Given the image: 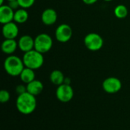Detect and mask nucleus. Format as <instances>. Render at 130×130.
<instances>
[{"label":"nucleus","mask_w":130,"mask_h":130,"mask_svg":"<svg viewBox=\"0 0 130 130\" xmlns=\"http://www.w3.org/2000/svg\"><path fill=\"white\" fill-rule=\"evenodd\" d=\"M19 76H20L21 82L26 85H27L28 83L35 80L34 70L31 69L30 68H27V67H24V69H23V71L21 72V73Z\"/></svg>","instance_id":"nucleus-16"},{"label":"nucleus","mask_w":130,"mask_h":130,"mask_svg":"<svg viewBox=\"0 0 130 130\" xmlns=\"http://www.w3.org/2000/svg\"><path fill=\"white\" fill-rule=\"evenodd\" d=\"M114 14L119 19H123L128 15V8L124 5H118L114 8Z\"/></svg>","instance_id":"nucleus-18"},{"label":"nucleus","mask_w":130,"mask_h":130,"mask_svg":"<svg viewBox=\"0 0 130 130\" xmlns=\"http://www.w3.org/2000/svg\"><path fill=\"white\" fill-rule=\"evenodd\" d=\"M104 1H105V2H112L113 0H104Z\"/></svg>","instance_id":"nucleus-25"},{"label":"nucleus","mask_w":130,"mask_h":130,"mask_svg":"<svg viewBox=\"0 0 130 130\" xmlns=\"http://www.w3.org/2000/svg\"><path fill=\"white\" fill-rule=\"evenodd\" d=\"M13 10H17L20 8V5H19V3L18 2V0H13V1H10L8 2V4Z\"/></svg>","instance_id":"nucleus-22"},{"label":"nucleus","mask_w":130,"mask_h":130,"mask_svg":"<svg viewBox=\"0 0 130 130\" xmlns=\"http://www.w3.org/2000/svg\"><path fill=\"white\" fill-rule=\"evenodd\" d=\"M22 59L25 67L34 70L41 68L44 62L43 55L36 50L24 53Z\"/></svg>","instance_id":"nucleus-3"},{"label":"nucleus","mask_w":130,"mask_h":130,"mask_svg":"<svg viewBox=\"0 0 130 130\" xmlns=\"http://www.w3.org/2000/svg\"><path fill=\"white\" fill-rule=\"evenodd\" d=\"M29 18V14L25 8H19L14 11V21L17 24H24L25 23Z\"/></svg>","instance_id":"nucleus-15"},{"label":"nucleus","mask_w":130,"mask_h":130,"mask_svg":"<svg viewBox=\"0 0 130 130\" xmlns=\"http://www.w3.org/2000/svg\"><path fill=\"white\" fill-rule=\"evenodd\" d=\"M84 44L88 50L96 52L103 47L104 39L97 33H89L84 38Z\"/></svg>","instance_id":"nucleus-5"},{"label":"nucleus","mask_w":130,"mask_h":130,"mask_svg":"<svg viewBox=\"0 0 130 130\" xmlns=\"http://www.w3.org/2000/svg\"><path fill=\"white\" fill-rule=\"evenodd\" d=\"M102 88L108 94H116L121 90L122 82L116 77H109L103 82Z\"/></svg>","instance_id":"nucleus-8"},{"label":"nucleus","mask_w":130,"mask_h":130,"mask_svg":"<svg viewBox=\"0 0 130 130\" xmlns=\"http://www.w3.org/2000/svg\"><path fill=\"white\" fill-rule=\"evenodd\" d=\"M72 34V29L67 24H62L59 25L55 31V37L56 40L60 43H67L69 41Z\"/></svg>","instance_id":"nucleus-7"},{"label":"nucleus","mask_w":130,"mask_h":130,"mask_svg":"<svg viewBox=\"0 0 130 130\" xmlns=\"http://www.w3.org/2000/svg\"><path fill=\"white\" fill-rule=\"evenodd\" d=\"M57 18V12L53 8H46L41 14V21L46 26H51L54 24L56 22Z\"/></svg>","instance_id":"nucleus-12"},{"label":"nucleus","mask_w":130,"mask_h":130,"mask_svg":"<svg viewBox=\"0 0 130 130\" xmlns=\"http://www.w3.org/2000/svg\"><path fill=\"white\" fill-rule=\"evenodd\" d=\"M20 8H29L30 7H32L35 2V0H18Z\"/></svg>","instance_id":"nucleus-19"},{"label":"nucleus","mask_w":130,"mask_h":130,"mask_svg":"<svg viewBox=\"0 0 130 130\" xmlns=\"http://www.w3.org/2000/svg\"><path fill=\"white\" fill-rule=\"evenodd\" d=\"M53 44V38L46 33L40 34L34 38V50L42 54L49 52L52 49Z\"/></svg>","instance_id":"nucleus-4"},{"label":"nucleus","mask_w":130,"mask_h":130,"mask_svg":"<svg viewBox=\"0 0 130 130\" xmlns=\"http://www.w3.org/2000/svg\"><path fill=\"white\" fill-rule=\"evenodd\" d=\"M6 1H8V2H10V1H13V0H6Z\"/></svg>","instance_id":"nucleus-26"},{"label":"nucleus","mask_w":130,"mask_h":130,"mask_svg":"<svg viewBox=\"0 0 130 130\" xmlns=\"http://www.w3.org/2000/svg\"><path fill=\"white\" fill-rule=\"evenodd\" d=\"M23 59L14 55H9L4 61V69L11 76H19L24 69Z\"/></svg>","instance_id":"nucleus-2"},{"label":"nucleus","mask_w":130,"mask_h":130,"mask_svg":"<svg viewBox=\"0 0 130 130\" xmlns=\"http://www.w3.org/2000/svg\"><path fill=\"white\" fill-rule=\"evenodd\" d=\"M10 100V94L6 90H2L0 91V102L2 104L8 102Z\"/></svg>","instance_id":"nucleus-20"},{"label":"nucleus","mask_w":130,"mask_h":130,"mask_svg":"<svg viewBox=\"0 0 130 130\" xmlns=\"http://www.w3.org/2000/svg\"><path fill=\"white\" fill-rule=\"evenodd\" d=\"M27 91L34 96H37L41 94L43 90V85L40 80H34L27 85Z\"/></svg>","instance_id":"nucleus-14"},{"label":"nucleus","mask_w":130,"mask_h":130,"mask_svg":"<svg viewBox=\"0 0 130 130\" xmlns=\"http://www.w3.org/2000/svg\"><path fill=\"white\" fill-rule=\"evenodd\" d=\"M18 44L20 50L24 53L34 50V39L30 35L21 36L18 41Z\"/></svg>","instance_id":"nucleus-11"},{"label":"nucleus","mask_w":130,"mask_h":130,"mask_svg":"<svg viewBox=\"0 0 130 130\" xmlns=\"http://www.w3.org/2000/svg\"><path fill=\"white\" fill-rule=\"evenodd\" d=\"M2 35L5 39H15L19 33V28L14 21L2 24Z\"/></svg>","instance_id":"nucleus-9"},{"label":"nucleus","mask_w":130,"mask_h":130,"mask_svg":"<svg viewBox=\"0 0 130 130\" xmlns=\"http://www.w3.org/2000/svg\"><path fill=\"white\" fill-rule=\"evenodd\" d=\"M56 98L62 103H68L72 101L74 97V91L70 85L62 84L59 85L56 91Z\"/></svg>","instance_id":"nucleus-6"},{"label":"nucleus","mask_w":130,"mask_h":130,"mask_svg":"<svg viewBox=\"0 0 130 130\" xmlns=\"http://www.w3.org/2000/svg\"><path fill=\"white\" fill-rule=\"evenodd\" d=\"M4 2H5V0H0V6L4 5Z\"/></svg>","instance_id":"nucleus-24"},{"label":"nucleus","mask_w":130,"mask_h":130,"mask_svg":"<svg viewBox=\"0 0 130 130\" xmlns=\"http://www.w3.org/2000/svg\"><path fill=\"white\" fill-rule=\"evenodd\" d=\"M16 107L18 110L24 115H29L32 113L37 108L36 96L30 94L27 91L18 95Z\"/></svg>","instance_id":"nucleus-1"},{"label":"nucleus","mask_w":130,"mask_h":130,"mask_svg":"<svg viewBox=\"0 0 130 130\" xmlns=\"http://www.w3.org/2000/svg\"><path fill=\"white\" fill-rule=\"evenodd\" d=\"M98 0H82V2L86 5H93L96 3Z\"/></svg>","instance_id":"nucleus-23"},{"label":"nucleus","mask_w":130,"mask_h":130,"mask_svg":"<svg viewBox=\"0 0 130 130\" xmlns=\"http://www.w3.org/2000/svg\"><path fill=\"white\" fill-rule=\"evenodd\" d=\"M65 76L63 75V73L60 71V70H53L50 75V82L55 85H61L62 84L64 83L65 82Z\"/></svg>","instance_id":"nucleus-17"},{"label":"nucleus","mask_w":130,"mask_h":130,"mask_svg":"<svg viewBox=\"0 0 130 130\" xmlns=\"http://www.w3.org/2000/svg\"><path fill=\"white\" fill-rule=\"evenodd\" d=\"M14 10H13L8 5H3L0 6V23L5 24L14 21Z\"/></svg>","instance_id":"nucleus-10"},{"label":"nucleus","mask_w":130,"mask_h":130,"mask_svg":"<svg viewBox=\"0 0 130 130\" xmlns=\"http://www.w3.org/2000/svg\"><path fill=\"white\" fill-rule=\"evenodd\" d=\"M18 47V42L15 39H5L2 43V51L7 55H12Z\"/></svg>","instance_id":"nucleus-13"},{"label":"nucleus","mask_w":130,"mask_h":130,"mask_svg":"<svg viewBox=\"0 0 130 130\" xmlns=\"http://www.w3.org/2000/svg\"><path fill=\"white\" fill-rule=\"evenodd\" d=\"M15 91L18 94V95L22 94L27 92V86H24L23 85H18L15 88Z\"/></svg>","instance_id":"nucleus-21"}]
</instances>
